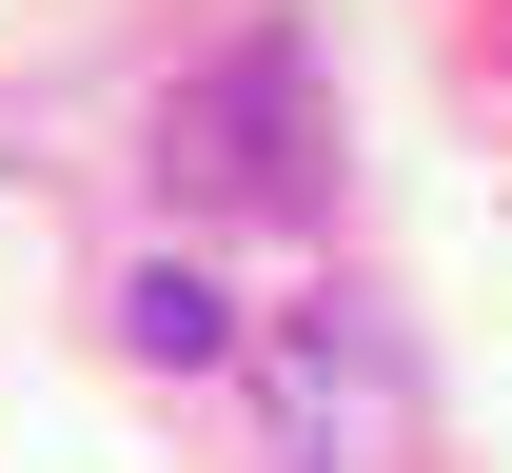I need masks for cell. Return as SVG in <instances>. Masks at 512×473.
<instances>
[{
  "label": "cell",
  "mask_w": 512,
  "mask_h": 473,
  "mask_svg": "<svg viewBox=\"0 0 512 473\" xmlns=\"http://www.w3.org/2000/svg\"><path fill=\"white\" fill-rule=\"evenodd\" d=\"M119 355H138V375H217V296H197L178 257H158V276H119Z\"/></svg>",
  "instance_id": "3957f363"
},
{
  "label": "cell",
  "mask_w": 512,
  "mask_h": 473,
  "mask_svg": "<svg viewBox=\"0 0 512 473\" xmlns=\"http://www.w3.org/2000/svg\"><path fill=\"white\" fill-rule=\"evenodd\" d=\"M256 454L276 473H414V336H394V296H296L256 336Z\"/></svg>",
  "instance_id": "7a4b0ae2"
},
{
  "label": "cell",
  "mask_w": 512,
  "mask_h": 473,
  "mask_svg": "<svg viewBox=\"0 0 512 473\" xmlns=\"http://www.w3.org/2000/svg\"><path fill=\"white\" fill-rule=\"evenodd\" d=\"M158 198H178V217H316V198H335L316 40H237V60H197L178 119H158Z\"/></svg>",
  "instance_id": "6da1fadb"
}]
</instances>
